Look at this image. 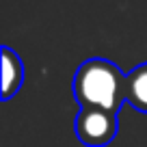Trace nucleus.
<instances>
[{"label":"nucleus","instance_id":"1","mask_svg":"<svg viewBox=\"0 0 147 147\" xmlns=\"http://www.w3.org/2000/svg\"><path fill=\"white\" fill-rule=\"evenodd\" d=\"M128 78L113 61L108 59H89L80 63L74 76V95L80 108H104L119 113L123 102H128L125 93Z\"/></svg>","mask_w":147,"mask_h":147},{"label":"nucleus","instance_id":"3","mask_svg":"<svg viewBox=\"0 0 147 147\" xmlns=\"http://www.w3.org/2000/svg\"><path fill=\"white\" fill-rule=\"evenodd\" d=\"M24 84V65L22 59L11 48H2V100H9L11 95L22 89Z\"/></svg>","mask_w":147,"mask_h":147},{"label":"nucleus","instance_id":"2","mask_svg":"<svg viewBox=\"0 0 147 147\" xmlns=\"http://www.w3.org/2000/svg\"><path fill=\"white\" fill-rule=\"evenodd\" d=\"M119 130L117 113L104 108H80L76 117V134L87 147H104L113 143Z\"/></svg>","mask_w":147,"mask_h":147},{"label":"nucleus","instance_id":"4","mask_svg":"<svg viewBox=\"0 0 147 147\" xmlns=\"http://www.w3.org/2000/svg\"><path fill=\"white\" fill-rule=\"evenodd\" d=\"M128 84H125V93H128V104L132 108L147 113V63H141L125 74Z\"/></svg>","mask_w":147,"mask_h":147}]
</instances>
